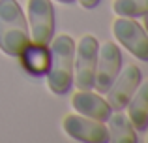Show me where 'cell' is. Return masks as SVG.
Here are the masks:
<instances>
[{
  "label": "cell",
  "mask_w": 148,
  "mask_h": 143,
  "mask_svg": "<svg viewBox=\"0 0 148 143\" xmlns=\"http://www.w3.org/2000/svg\"><path fill=\"white\" fill-rule=\"evenodd\" d=\"M73 60H75V41L68 34H60L51 40L47 85L53 94H66L73 83Z\"/></svg>",
  "instance_id": "6da1fadb"
},
{
  "label": "cell",
  "mask_w": 148,
  "mask_h": 143,
  "mask_svg": "<svg viewBox=\"0 0 148 143\" xmlns=\"http://www.w3.org/2000/svg\"><path fill=\"white\" fill-rule=\"evenodd\" d=\"M56 2H60V4H73L75 0H56Z\"/></svg>",
  "instance_id": "2e32d148"
},
{
  "label": "cell",
  "mask_w": 148,
  "mask_h": 143,
  "mask_svg": "<svg viewBox=\"0 0 148 143\" xmlns=\"http://www.w3.org/2000/svg\"><path fill=\"white\" fill-rule=\"evenodd\" d=\"M99 44L92 34H86L75 44V60H73V83L79 90L94 88L96 66H98Z\"/></svg>",
  "instance_id": "3957f363"
},
{
  "label": "cell",
  "mask_w": 148,
  "mask_h": 143,
  "mask_svg": "<svg viewBox=\"0 0 148 143\" xmlns=\"http://www.w3.org/2000/svg\"><path fill=\"white\" fill-rule=\"evenodd\" d=\"M71 102H73V107H75L81 115L96 119V121H101V122H107V119L111 117V113H112V107L109 106L107 100L101 94H96V92H92V90L75 92Z\"/></svg>",
  "instance_id": "9c48e42d"
},
{
  "label": "cell",
  "mask_w": 148,
  "mask_h": 143,
  "mask_svg": "<svg viewBox=\"0 0 148 143\" xmlns=\"http://www.w3.org/2000/svg\"><path fill=\"white\" fill-rule=\"evenodd\" d=\"M122 68V53L118 45L112 41H105L98 49V66H96V77H94V87L99 92H107L116 75L120 73Z\"/></svg>",
  "instance_id": "52a82bcc"
},
{
  "label": "cell",
  "mask_w": 148,
  "mask_h": 143,
  "mask_svg": "<svg viewBox=\"0 0 148 143\" xmlns=\"http://www.w3.org/2000/svg\"><path fill=\"white\" fill-rule=\"evenodd\" d=\"M143 73L135 64L126 66V70L116 75V79L112 81V85L107 90V102L114 111H122L127 106L130 98L133 96V92L137 90L139 83H141Z\"/></svg>",
  "instance_id": "ba28073f"
},
{
  "label": "cell",
  "mask_w": 148,
  "mask_h": 143,
  "mask_svg": "<svg viewBox=\"0 0 148 143\" xmlns=\"http://www.w3.org/2000/svg\"><path fill=\"white\" fill-rule=\"evenodd\" d=\"M79 2H81V6L86 8V10H94V8L98 6L101 0H79Z\"/></svg>",
  "instance_id": "5bb4252c"
},
{
  "label": "cell",
  "mask_w": 148,
  "mask_h": 143,
  "mask_svg": "<svg viewBox=\"0 0 148 143\" xmlns=\"http://www.w3.org/2000/svg\"><path fill=\"white\" fill-rule=\"evenodd\" d=\"M23 66L30 75H43L49 68V47L41 44H34L30 41L21 55Z\"/></svg>",
  "instance_id": "8fae6325"
},
{
  "label": "cell",
  "mask_w": 148,
  "mask_h": 143,
  "mask_svg": "<svg viewBox=\"0 0 148 143\" xmlns=\"http://www.w3.org/2000/svg\"><path fill=\"white\" fill-rule=\"evenodd\" d=\"M112 32L135 59L148 62V34L137 21L131 17H118L112 23Z\"/></svg>",
  "instance_id": "5b68a950"
},
{
  "label": "cell",
  "mask_w": 148,
  "mask_h": 143,
  "mask_svg": "<svg viewBox=\"0 0 148 143\" xmlns=\"http://www.w3.org/2000/svg\"><path fill=\"white\" fill-rule=\"evenodd\" d=\"M112 10L118 17H143L148 13V0H114Z\"/></svg>",
  "instance_id": "4fadbf2b"
},
{
  "label": "cell",
  "mask_w": 148,
  "mask_h": 143,
  "mask_svg": "<svg viewBox=\"0 0 148 143\" xmlns=\"http://www.w3.org/2000/svg\"><path fill=\"white\" fill-rule=\"evenodd\" d=\"M109 126V141L112 143H137V132H135V126L131 124L130 117L122 113V111H116L111 113V117L107 119Z\"/></svg>",
  "instance_id": "7c38bea8"
},
{
  "label": "cell",
  "mask_w": 148,
  "mask_h": 143,
  "mask_svg": "<svg viewBox=\"0 0 148 143\" xmlns=\"http://www.w3.org/2000/svg\"><path fill=\"white\" fill-rule=\"evenodd\" d=\"M62 128L71 140L83 143H105L109 141V130L105 122L84 115H68L62 122Z\"/></svg>",
  "instance_id": "8992f818"
},
{
  "label": "cell",
  "mask_w": 148,
  "mask_h": 143,
  "mask_svg": "<svg viewBox=\"0 0 148 143\" xmlns=\"http://www.w3.org/2000/svg\"><path fill=\"white\" fill-rule=\"evenodd\" d=\"M30 44L28 23L17 0H0V49L19 57Z\"/></svg>",
  "instance_id": "7a4b0ae2"
},
{
  "label": "cell",
  "mask_w": 148,
  "mask_h": 143,
  "mask_svg": "<svg viewBox=\"0 0 148 143\" xmlns=\"http://www.w3.org/2000/svg\"><path fill=\"white\" fill-rule=\"evenodd\" d=\"M30 41L49 45L54 36V8L51 0H28Z\"/></svg>",
  "instance_id": "277c9868"
},
{
  "label": "cell",
  "mask_w": 148,
  "mask_h": 143,
  "mask_svg": "<svg viewBox=\"0 0 148 143\" xmlns=\"http://www.w3.org/2000/svg\"><path fill=\"white\" fill-rule=\"evenodd\" d=\"M127 117L135 130L145 132L148 128V79L145 83H139L137 90L127 102Z\"/></svg>",
  "instance_id": "30bf717a"
},
{
  "label": "cell",
  "mask_w": 148,
  "mask_h": 143,
  "mask_svg": "<svg viewBox=\"0 0 148 143\" xmlns=\"http://www.w3.org/2000/svg\"><path fill=\"white\" fill-rule=\"evenodd\" d=\"M143 17H145V26H143V28H145V30H146V34H148V13H145Z\"/></svg>",
  "instance_id": "9a60e30c"
}]
</instances>
